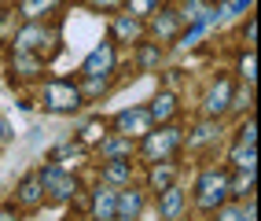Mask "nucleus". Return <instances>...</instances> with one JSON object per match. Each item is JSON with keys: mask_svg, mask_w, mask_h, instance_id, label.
<instances>
[{"mask_svg": "<svg viewBox=\"0 0 261 221\" xmlns=\"http://www.w3.org/2000/svg\"><path fill=\"white\" fill-rule=\"evenodd\" d=\"M85 104V96L74 81H66V78H51L44 89H41V107L48 114H70Z\"/></svg>", "mask_w": 261, "mask_h": 221, "instance_id": "f257e3e1", "label": "nucleus"}, {"mask_svg": "<svg viewBox=\"0 0 261 221\" xmlns=\"http://www.w3.org/2000/svg\"><path fill=\"white\" fill-rule=\"evenodd\" d=\"M228 181H232L228 169H206V174L199 177V184H195V203H199V210L214 214L217 207H224V199H228Z\"/></svg>", "mask_w": 261, "mask_h": 221, "instance_id": "f03ea898", "label": "nucleus"}, {"mask_svg": "<svg viewBox=\"0 0 261 221\" xmlns=\"http://www.w3.org/2000/svg\"><path fill=\"white\" fill-rule=\"evenodd\" d=\"M33 177H37L41 192H48V199H51V203H70V199L77 195V181L70 177V169H66V166L48 162V166H41Z\"/></svg>", "mask_w": 261, "mask_h": 221, "instance_id": "7ed1b4c3", "label": "nucleus"}, {"mask_svg": "<svg viewBox=\"0 0 261 221\" xmlns=\"http://www.w3.org/2000/svg\"><path fill=\"white\" fill-rule=\"evenodd\" d=\"M177 148H180V129H177V126L144 133V155H147V159H169Z\"/></svg>", "mask_w": 261, "mask_h": 221, "instance_id": "20e7f679", "label": "nucleus"}, {"mask_svg": "<svg viewBox=\"0 0 261 221\" xmlns=\"http://www.w3.org/2000/svg\"><path fill=\"white\" fill-rule=\"evenodd\" d=\"M114 70V41L107 37V41H99L89 56H85V63H81V74L85 78H107Z\"/></svg>", "mask_w": 261, "mask_h": 221, "instance_id": "39448f33", "label": "nucleus"}, {"mask_svg": "<svg viewBox=\"0 0 261 221\" xmlns=\"http://www.w3.org/2000/svg\"><path fill=\"white\" fill-rule=\"evenodd\" d=\"M114 126H118L121 137H144V133L154 129V118H151L147 107H129V111H121L114 118Z\"/></svg>", "mask_w": 261, "mask_h": 221, "instance_id": "423d86ee", "label": "nucleus"}, {"mask_svg": "<svg viewBox=\"0 0 261 221\" xmlns=\"http://www.w3.org/2000/svg\"><path fill=\"white\" fill-rule=\"evenodd\" d=\"M228 107H232V81L221 78L217 85H210V92H206V118H221Z\"/></svg>", "mask_w": 261, "mask_h": 221, "instance_id": "0eeeda50", "label": "nucleus"}, {"mask_svg": "<svg viewBox=\"0 0 261 221\" xmlns=\"http://www.w3.org/2000/svg\"><path fill=\"white\" fill-rule=\"evenodd\" d=\"M92 217L96 221H114L118 217V192L111 184H103V188L92 195Z\"/></svg>", "mask_w": 261, "mask_h": 221, "instance_id": "6e6552de", "label": "nucleus"}, {"mask_svg": "<svg viewBox=\"0 0 261 221\" xmlns=\"http://www.w3.org/2000/svg\"><path fill=\"white\" fill-rule=\"evenodd\" d=\"M44 41H48V30L41 22H26L19 33H15V52H37Z\"/></svg>", "mask_w": 261, "mask_h": 221, "instance_id": "1a4fd4ad", "label": "nucleus"}, {"mask_svg": "<svg viewBox=\"0 0 261 221\" xmlns=\"http://www.w3.org/2000/svg\"><path fill=\"white\" fill-rule=\"evenodd\" d=\"M159 214H162V221H177L184 214V192L177 184H169V188L159 192Z\"/></svg>", "mask_w": 261, "mask_h": 221, "instance_id": "9d476101", "label": "nucleus"}, {"mask_svg": "<svg viewBox=\"0 0 261 221\" xmlns=\"http://www.w3.org/2000/svg\"><path fill=\"white\" fill-rule=\"evenodd\" d=\"M96 148H99L103 159H129V155H133V137H121V133H114V137H103Z\"/></svg>", "mask_w": 261, "mask_h": 221, "instance_id": "9b49d317", "label": "nucleus"}, {"mask_svg": "<svg viewBox=\"0 0 261 221\" xmlns=\"http://www.w3.org/2000/svg\"><path fill=\"white\" fill-rule=\"evenodd\" d=\"M144 210V192H136L125 184V192H118V217H125V221H136Z\"/></svg>", "mask_w": 261, "mask_h": 221, "instance_id": "f8f14e48", "label": "nucleus"}, {"mask_svg": "<svg viewBox=\"0 0 261 221\" xmlns=\"http://www.w3.org/2000/svg\"><path fill=\"white\" fill-rule=\"evenodd\" d=\"M114 37H121V41H140L144 37V19H136V15H118L114 19Z\"/></svg>", "mask_w": 261, "mask_h": 221, "instance_id": "ddd939ff", "label": "nucleus"}, {"mask_svg": "<svg viewBox=\"0 0 261 221\" xmlns=\"http://www.w3.org/2000/svg\"><path fill=\"white\" fill-rule=\"evenodd\" d=\"M129 177H133L129 159H107V166H103V184H129Z\"/></svg>", "mask_w": 261, "mask_h": 221, "instance_id": "4468645a", "label": "nucleus"}, {"mask_svg": "<svg viewBox=\"0 0 261 221\" xmlns=\"http://www.w3.org/2000/svg\"><path fill=\"white\" fill-rule=\"evenodd\" d=\"M177 26H180V15L177 11H154L151 30H154V37H159V41H169L173 33H177Z\"/></svg>", "mask_w": 261, "mask_h": 221, "instance_id": "2eb2a0df", "label": "nucleus"}, {"mask_svg": "<svg viewBox=\"0 0 261 221\" xmlns=\"http://www.w3.org/2000/svg\"><path fill=\"white\" fill-rule=\"evenodd\" d=\"M151 118H154V122H166V118H173V114H177V96H173V92H159V96H154L151 100Z\"/></svg>", "mask_w": 261, "mask_h": 221, "instance_id": "dca6fc26", "label": "nucleus"}, {"mask_svg": "<svg viewBox=\"0 0 261 221\" xmlns=\"http://www.w3.org/2000/svg\"><path fill=\"white\" fill-rule=\"evenodd\" d=\"M173 181H177V166H173L169 159H159V166L151 169V188L162 192V188H169Z\"/></svg>", "mask_w": 261, "mask_h": 221, "instance_id": "f3484780", "label": "nucleus"}, {"mask_svg": "<svg viewBox=\"0 0 261 221\" xmlns=\"http://www.w3.org/2000/svg\"><path fill=\"white\" fill-rule=\"evenodd\" d=\"M41 184H37V177H22V184H19V203H22V207H41Z\"/></svg>", "mask_w": 261, "mask_h": 221, "instance_id": "a211bd4d", "label": "nucleus"}, {"mask_svg": "<svg viewBox=\"0 0 261 221\" xmlns=\"http://www.w3.org/2000/svg\"><path fill=\"white\" fill-rule=\"evenodd\" d=\"M51 8H56V0H22L19 15L26 22H37V19H44V11H51Z\"/></svg>", "mask_w": 261, "mask_h": 221, "instance_id": "6ab92c4d", "label": "nucleus"}, {"mask_svg": "<svg viewBox=\"0 0 261 221\" xmlns=\"http://www.w3.org/2000/svg\"><path fill=\"white\" fill-rule=\"evenodd\" d=\"M11 63H15V70H19L22 78H33V74H41V59L33 56V52H15V56H11Z\"/></svg>", "mask_w": 261, "mask_h": 221, "instance_id": "aec40b11", "label": "nucleus"}, {"mask_svg": "<svg viewBox=\"0 0 261 221\" xmlns=\"http://www.w3.org/2000/svg\"><path fill=\"white\" fill-rule=\"evenodd\" d=\"M232 166H236V169H254V166H257V151L236 144V151H232Z\"/></svg>", "mask_w": 261, "mask_h": 221, "instance_id": "412c9836", "label": "nucleus"}, {"mask_svg": "<svg viewBox=\"0 0 261 221\" xmlns=\"http://www.w3.org/2000/svg\"><path fill=\"white\" fill-rule=\"evenodd\" d=\"M103 137H107V126L103 122H89L81 129V137H77V144H85V148H92V144H99Z\"/></svg>", "mask_w": 261, "mask_h": 221, "instance_id": "4be33fe9", "label": "nucleus"}, {"mask_svg": "<svg viewBox=\"0 0 261 221\" xmlns=\"http://www.w3.org/2000/svg\"><path fill=\"white\" fill-rule=\"evenodd\" d=\"M125 11L136 15V19H147V15L159 11V0H125Z\"/></svg>", "mask_w": 261, "mask_h": 221, "instance_id": "5701e85b", "label": "nucleus"}, {"mask_svg": "<svg viewBox=\"0 0 261 221\" xmlns=\"http://www.w3.org/2000/svg\"><path fill=\"white\" fill-rule=\"evenodd\" d=\"M254 140H257V122H254V118H247V126L239 129V140H236V144H243V148H254Z\"/></svg>", "mask_w": 261, "mask_h": 221, "instance_id": "b1692460", "label": "nucleus"}, {"mask_svg": "<svg viewBox=\"0 0 261 221\" xmlns=\"http://www.w3.org/2000/svg\"><path fill=\"white\" fill-rule=\"evenodd\" d=\"M210 137H214V122H202V126H199V129L188 137V144H191V148H199V144H206Z\"/></svg>", "mask_w": 261, "mask_h": 221, "instance_id": "393cba45", "label": "nucleus"}, {"mask_svg": "<svg viewBox=\"0 0 261 221\" xmlns=\"http://www.w3.org/2000/svg\"><path fill=\"white\" fill-rule=\"evenodd\" d=\"M254 70H257V59H254V48H250V52L243 56V63H239V74H243V78H247V81L254 85V78H257Z\"/></svg>", "mask_w": 261, "mask_h": 221, "instance_id": "a878e982", "label": "nucleus"}, {"mask_svg": "<svg viewBox=\"0 0 261 221\" xmlns=\"http://www.w3.org/2000/svg\"><path fill=\"white\" fill-rule=\"evenodd\" d=\"M159 56H162L159 48H154V44H147L144 52H140V63H144V66H154V63H159Z\"/></svg>", "mask_w": 261, "mask_h": 221, "instance_id": "bb28decb", "label": "nucleus"}, {"mask_svg": "<svg viewBox=\"0 0 261 221\" xmlns=\"http://www.w3.org/2000/svg\"><path fill=\"white\" fill-rule=\"evenodd\" d=\"M121 4H125V0H89V8H96V11H114Z\"/></svg>", "mask_w": 261, "mask_h": 221, "instance_id": "cd10ccee", "label": "nucleus"}, {"mask_svg": "<svg viewBox=\"0 0 261 221\" xmlns=\"http://www.w3.org/2000/svg\"><path fill=\"white\" fill-rule=\"evenodd\" d=\"M217 221H239V207H217Z\"/></svg>", "mask_w": 261, "mask_h": 221, "instance_id": "c85d7f7f", "label": "nucleus"}, {"mask_svg": "<svg viewBox=\"0 0 261 221\" xmlns=\"http://www.w3.org/2000/svg\"><path fill=\"white\" fill-rule=\"evenodd\" d=\"M254 33H257V22L250 19V22H247V30H243V37H247V44H254Z\"/></svg>", "mask_w": 261, "mask_h": 221, "instance_id": "c756f323", "label": "nucleus"}, {"mask_svg": "<svg viewBox=\"0 0 261 221\" xmlns=\"http://www.w3.org/2000/svg\"><path fill=\"white\" fill-rule=\"evenodd\" d=\"M0 221H19V214H15L11 207H0Z\"/></svg>", "mask_w": 261, "mask_h": 221, "instance_id": "7c9ffc66", "label": "nucleus"}, {"mask_svg": "<svg viewBox=\"0 0 261 221\" xmlns=\"http://www.w3.org/2000/svg\"><path fill=\"white\" fill-rule=\"evenodd\" d=\"M0 30H4V11H0Z\"/></svg>", "mask_w": 261, "mask_h": 221, "instance_id": "2f4dec72", "label": "nucleus"}]
</instances>
